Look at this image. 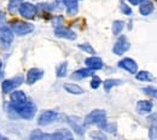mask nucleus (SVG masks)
<instances>
[{
    "instance_id": "obj_18",
    "label": "nucleus",
    "mask_w": 157,
    "mask_h": 140,
    "mask_svg": "<svg viewBox=\"0 0 157 140\" xmlns=\"http://www.w3.org/2000/svg\"><path fill=\"white\" fill-rule=\"evenodd\" d=\"M11 103L13 104V105H16V104H21V103H23V101H25L27 100V97H25V94H24V92L23 91H15L13 89V92L11 93Z\"/></svg>"
},
{
    "instance_id": "obj_8",
    "label": "nucleus",
    "mask_w": 157,
    "mask_h": 140,
    "mask_svg": "<svg viewBox=\"0 0 157 140\" xmlns=\"http://www.w3.org/2000/svg\"><path fill=\"white\" fill-rule=\"evenodd\" d=\"M58 117V114L56 111H52V110H47L45 112H42L39 116V120H38V123L40 126H48L51 124L52 122L57 120Z\"/></svg>"
},
{
    "instance_id": "obj_26",
    "label": "nucleus",
    "mask_w": 157,
    "mask_h": 140,
    "mask_svg": "<svg viewBox=\"0 0 157 140\" xmlns=\"http://www.w3.org/2000/svg\"><path fill=\"white\" fill-rule=\"evenodd\" d=\"M67 70H68V64L67 63H62L57 68V76L58 78H64L67 75Z\"/></svg>"
},
{
    "instance_id": "obj_3",
    "label": "nucleus",
    "mask_w": 157,
    "mask_h": 140,
    "mask_svg": "<svg viewBox=\"0 0 157 140\" xmlns=\"http://www.w3.org/2000/svg\"><path fill=\"white\" fill-rule=\"evenodd\" d=\"M13 41V32L11 27L1 25L0 27V46L2 50H7Z\"/></svg>"
},
{
    "instance_id": "obj_33",
    "label": "nucleus",
    "mask_w": 157,
    "mask_h": 140,
    "mask_svg": "<svg viewBox=\"0 0 157 140\" xmlns=\"http://www.w3.org/2000/svg\"><path fill=\"white\" fill-rule=\"evenodd\" d=\"M52 23H53V25H56V27H60V24L63 23V17H62V16L55 17V18L52 20Z\"/></svg>"
},
{
    "instance_id": "obj_10",
    "label": "nucleus",
    "mask_w": 157,
    "mask_h": 140,
    "mask_svg": "<svg viewBox=\"0 0 157 140\" xmlns=\"http://www.w3.org/2000/svg\"><path fill=\"white\" fill-rule=\"evenodd\" d=\"M55 35L57 38H63V39H68V40H75L76 39V34L75 32H73L69 28L65 27H56L55 29Z\"/></svg>"
},
{
    "instance_id": "obj_5",
    "label": "nucleus",
    "mask_w": 157,
    "mask_h": 140,
    "mask_svg": "<svg viewBox=\"0 0 157 140\" xmlns=\"http://www.w3.org/2000/svg\"><path fill=\"white\" fill-rule=\"evenodd\" d=\"M20 15L23 18L33 20L36 15V6L30 2H23L20 7Z\"/></svg>"
},
{
    "instance_id": "obj_7",
    "label": "nucleus",
    "mask_w": 157,
    "mask_h": 140,
    "mask_svg": "<svg viewBox=\"0 0 157 140\" xmlns=\"http://www.w3.org/2000/svg\"><path fill=\"white\" fill-rule=\"evenodd\" d=\"M129 50V41L127 40L126 36H120L118 40L116 41V44L114 45V48H113V52L117 56L123 55L124 52H127Z\"/></svg>"
},
{
    "instance_id": "obj_21",
    "label": "nucleus",
    "mask_w": 157,
    "mask_h": 140,
    "mask_svg": "<svg viewBox=\"0 0 157 140\" xmlns=\"http://www.w3.org/2000/svg\"><path fill=\"white\" fill-rule=\"evenodd\" d=\"M30 139L32 140H46L52 139V134H47V133H42L39 129H35L30 134Z\"/></svg>"
},
{
    "instance_id": "obj_15",
    "label": "nucleus",
    "mask_w": 157,
    "mask_h": 140,
    "mask_svg": "<svg viewBox=\"0 0 157 140\" xmlns=\"http://www.w3.org/2000/svg\"><path fill=\"white\" fill-rule=\"evenodd\" d=\"M64 6L67 9V13L69 16L76 15L78 11V5L76 0H64Z\"/></svg>"
},
{
    "instance_id": "obj_2",
    "label": "nucleus",
    "mask_w": 157,
    "mask_h": 140,
    "mask_svg": "<svg viewBox=\"0 0 157 140\" xmlns=\"http://www.w3.org/2000/svg\"><path fill=\"white\" fill-rule=\"evenodd\" d=\"M85 126H92L97 124L98 127H101L106 122V112L104 110H93L85 117Z\"/></svg>"
},
{
    "instance_id": "obj_6",
    "label": "nucleus",
    "mask_w": 157,
    "mask_h": 140,
    "mask_svg": "<svg viewBox=\"0 0 157 140\" xmlns=\"http://www.w3.org/2000/svg\"><path fill=\"white\" fill-rule=\"evenodd\" d=\"M22 82H23L22 76H16L15 79H10V80H4L1 83V89L5 94H7V93L12 92L16 87H18Z\"/></svg>"
},
{
    "instance_id": "obj_20",
    "label": "nucleus",
    "mask_w": 157,
    "mask_h": 140,
    "mask_svg": "<svg viewBox=\"0 0 157 140\" xmlns=\"http://www.w3.org/2000/svg\"><path fill=\"white\" fill-rule=\"evenodd\" d=\"M64 89L71 94H82L85 92L82 87H80L78 85H75V83H65Z\"/></svg>"
},
{
    "instance_id": "obj_30",
    "label": "nucleus",
    "mask_w": 157,
    "mask_h": 140,
    "mask_svg": "<svg viewBox=\"0 0 157 140\" xmlns=\"http://www.w3.org/2000/svg\"><path fill=\"white\" fill-rule=\"evenodd\" d=\"M121 10H122V12H123L124 15H127V16L132 15V9H131L128 5H126L123 1H121Z\"/></svg>"
},
{
    "instance_id": "obj_4",
    "label": "nucleus",
    "mask_w": 157,
    "mask_h": 140,
    "mask_svg": "<svg viewBox=\"0 0 157 140\" xmlns=\"http://www.w3.org/2000/svg\"><path fill=\"white\" fill-rule=\"evenodd\" d=\"M11 29L17 35H27V34H29L34 30V25L28 23V22L15 21V22L11 23Z\"/></svg>"
},
{
    "instance_id": "obj_13",
    "label": "nucleus",
    "mask_w": 157,
    "mask_h": 140,
    "mask_svg": "<svg viewBox=\"0 0 157 140\" xmlns=\"http://www.w3.org/2000/svg\"><path fill=\"white\" fill-rule=\"evenodd\" d=\"M152 103L150 100H140L137 104V111L140 115H145V114H150L152 110Z\"/></svg>"
},
{
    "instance_id": "obj_29",
    "label": "nucleus",
    "mask_w": 157,
    "mask_h": 140,
    "mask_svg": "<svg viewBox=\"0 0 157 140\" xmlns=\"http://www.w3.org/2000/svg\"><path fill=\"white\" fill-rule=\"evenodd\" d=\"M143 91H144L145 94L151 96V97H154V98L157 99V88H154V87H145Z\"/></svg>"
},
{
    "instance_id": "obj_9",
    "label": "nucleus",
    "mask_w": 157,
    "mask_h": 140,
    "mask_svg": "<svg viewBox=\"0 0 157 140\" xmlns=\"http://www.w3.org/2000/svg\"><path fill=\"white\" fill-rule=\"evenodd\" d=\"M68 122H69L70 127L73 128V131H75L76 134L83 135V133H85V122L81 121L80 117L70 116V117H68Z\"/></svg>"
},
{
    "instance_id": "obj_35",
    "label": "nucleus",
    "mask_w": 157,
    "mask_h": 140,
    "mask_svg": "<svg viewBox=\"0 0 157 140\" xmlns=\"http://www.w3.org/2000/svg\"><path fill=\"white\" fill-rule=\"evenodd\" d=\"M4 22H5V15H4V12L0 10V27L4 24Z\"/></svg>"
},
{
    "instance_id": "obj_38",
    "label": "nucleus",
    "mask_w": 157,
    "mask_h": 140,
    "mask_svg": "<svg viewBox=\"0 0 157 140\" xmlns=\"http://www.w3.org/2000/svg\"><path fill=\"white\" fill-rule=\"evenodd\" d=\"M0 139H4V137H2V135H1V134H0Z\"/></svg>"
},
{
    "instance_id": "obj_1",
    "label": "nucleus",
    "mask_w": 157,
    "mask_h": 140,
    "mask_svg": "<svg viewBox=\"0 0 157 140\" xmlns=\"http://www.w3.org/2000/svg\"><path fill=\"white\" fill-rule=\"evenodd\" d=\"M11 109L20 116L22 119H25V120H30L34 117L35 112H36V106L34 105L33 101H29V100H25L21 104H16V105H11Z\"/></svg>"
},
{
    "instance_id": "obj_11",
    "label": "nucleus",
    "mask_w": 157,
    "mask_h": 140,
    "mask_svg": "<svg viewBox=\"0 0 157 140\" xmlns=\"http://www.w3.org/2000/svg\"><path fill=\"white\" fill-rule=\"evenodd\" d=\"M118 66L127 70L131 74H136L138 70V65L136 63V60H133L132 58H123L118 62Z\"/></svg>"
},
{
    "instance_id": "obj_16",
    "label": "nucleus",
    "mask_w": 157,
    "mask_h": 140,
    "mask_svg": "<svg viewBox=\"0 0 157 140\" xmlns=\"http://www.w3.org/2000/svg\"><path fill=\"white\" fill-rule=\"evenodd\" d=\"M87 68H91L93 70H99L103 68V60L98 58V57H90L85 60Z\"/></svg>"
},
{
    "instance_id": "obj_14",
    "label": "nucleus",
    "mask_w": 157,
    "mask_h": 140,
    "mask_svg": "<svg viewBox=\"0 0 157 140\" xmlns=\"http://www.w3.org/2000/svg\"><path fill=\"white\" fill-rule=\"evenodd\" d=\"M139 11L143 16H149L154 11V4L150 0H143L139 4Z\"/></svg>"
},
{
    "instance_id": "obj_22",
    "label": "nucleus",
    "mask_w": 157,
    "mask_h": 140,
    "mask_svg": "<svg viewBox=\"0 0 157 140\" xmlns=\"http://www.w3.org/2000/svg\"><path fill=\"white\" fill-rule=\"evenodd\" d=\"M23 4V0H10L9 5H7V10L10 13H16L17 11H20L21 5Z\"/></svg>"
},
{
    "instance_id": "obj_37",
    "label": "nucleus",
    "mask_w": 157,
    "mask_h": 140,
    "mask_svg": "<svg viewBox=\"0 0 157 140\" xmlns=\"http://www.w3.org/2000/svg\"><path fill=\"white\" fill-rule=\"evenodd\" d=\"M1 66H2V63H1V60H0V71H1Z\"/></svg>"
},
{
    "instance_id": "obj_24",
    "label": "nucleus",
    "mask_w": 157,
    "mask_h": 140,
    "mask_svg": "<svg viewBox=\"0 0 157 140\" xmlns=\"http://www.w3.org/2000/svg\"><path fill=\"white\" fill-rule=\"evenodd\" d=\"M123 27H124V23L122 21H115L114 24H113V33H114V35L121 34V32L123 30Z\"/></svg>"
},
{
    "instance_id": "obj_17",
    "label": "nucleus",
    "mask_w": 157,
    "mask_h": 140,
    "mask_svg": "<svg viewBox=\"0 0 157 140\" xmlns=\"http://www.w3.org/2000/svg\"><path fill=\"white\" fill-rule=\"evenodd\" d=\"M94 74V70L91 69V68H87V69H80L78 71H75L71 78L73 79H78V80H81V79H85V78H90V76H93Z\"/></svg>"
},
{
    "instance_id": "obj_23",
    "label": "nucleus",
    "mask_w": 157,
    "mask_h": 140,
    "mask_svg": "<svg viewBox=\"0 0 157 140\" xmlns=\"http://www.w3.org/2000/svg\"><path fill=\"white\" fill-rule=\"evenodd\" d=\"M121 83H122V81L121 80H116V79H108V80L104 81V89H105L106 92H109L113 87L118 86V85H121Z\"/></svg>"
},
{
    "instance_id": "obj_25",
    "label": "nucleus",
    "mask_w": 157,
    "mask_h": 140,
    "mask_svg": "<svg viewBox=\"0 0 157 140\" xmlns=\"http://www.w3.org/2000/svg\"><path fill=\"white\" fill-rule=\"evenodd\" d=\"M137 79L139 81H151L152 75L149 71H139L137 73Z\"/></svg>"
},
{
    "instance_id": "obj_31",
    "label": "nucleus",
    "mask_w": 157,
    "mask_h": 140,
    "mask_svg": "<svg viewBox=\"0 0 157 140\" xmlns=\"http://www.w3.org/2000/svg\"><path fill=\"white\" fill-rule=\"evenodd\" d=\"M100 79L99 78H97V76H94L93 79H92V81H91V87L92 88H94V89H97L99 86H100Z\"/></svg>"
},
{
    "instance_id": "obj_34",
    "label": "nucleus",
    "mask_w": 157,
    "mask_h": 140,
    "mask_svg": "<svg viewBox=\"0 0 157 140\" xmlns=\"http://www.w3.org/2000/svg\"><path fill=\"white\" fill-rule=\"evenodd\" d=\"M55 5H57V9H62L64 6V0H56Z\"/></svg>"
},
{
    "instance_id": "obj_32",
    "label": "nucleus",
    "mask_w": 157,
    "mask_h": 140,
    "mask_svg": "<svg viewBox=\"0 0 157 140\" xmlns=\"http://www.w3.org/2000/svg\"><path fill=\"white\" fill-rule=\"evenodd\" d=\"M149 122L152 127H157V112L156 114H152L150 117H149Z\"/></svg>"
},
{
    "instance_id": "obj_28",
    "label": "nucleus",
    "mask_w": 157,
    "mask_h": 140,
    "mask_svg": "<svg viewBox=\"0 0 157 140\" xmlns=\"http://www.w3.org/2000/svg\"><path fill=\"white\" fill-rule=\"evenodd\" d=\"M100 128L104 129V131L108 132V133H115V132H116V124H115V123H106V122H105Z\"/></svg>"
},
{
    "instance_id": "obj_36",
    "label": "nucleus",
    "mask_w": 157,
    "mask_h": 140,
    "mask_svg": "<svg viewBox=\"0 0 157 140\" xmlns=\"http://www.w3.org/2000/svg\"><path fill=\"white\" fill-rule=\"evenodd\" d=\"M128 1H129L132 5H139V4H140L143 0H128Z\"/></svg>"
},
{
    "instance_id": "obj_12",
    "label": "nucleus",
    "mask_w": 157,
    "mask_h": 140,
    "mask_svg": "<svg viewBox=\"0 0 157 140\" xmlns=\"http://www.w3.org/2000/svg\"><path fill=\"white\" fill-rule=\"evenodd\" d=\"M44 76V71L39 68H32L29 69L28 74H27V83L28 85H33L36 81H39Z\"/></svg>"
},
{
    "instance_id": "obj_19",
    "label": "nucleus",
    "mask_w": 157,
    "mask_h": 140,
    "mask_svg": "<svg viewBox=\"0 0 157 140\" xmlns=\"http://www.w3.org/2000/svg\"><path fill=\"white\" fill-rule=\"evenodd\" d=\"M53 140H64V139H73V134L68 129H59L57 132L52 133Z\"/></svg>"
},
{
    "instance_id": "obj_27",
    "label": "nucleus",
    "mask_w": 157,
    "mask_h": 140,
    "mask_svg": "<svg viewBox=\"0 0 157 140\" xmlns=\"http://www.w3.org/2000/svg\"><path fill=\"white\" fill-rule=\"evenodd\" d=\"M78 48L82 50V51H85L86 53H90V55H94L96 53L94 48L90 44H81V45H78Z\"/></svg>"
}]
</instances>
